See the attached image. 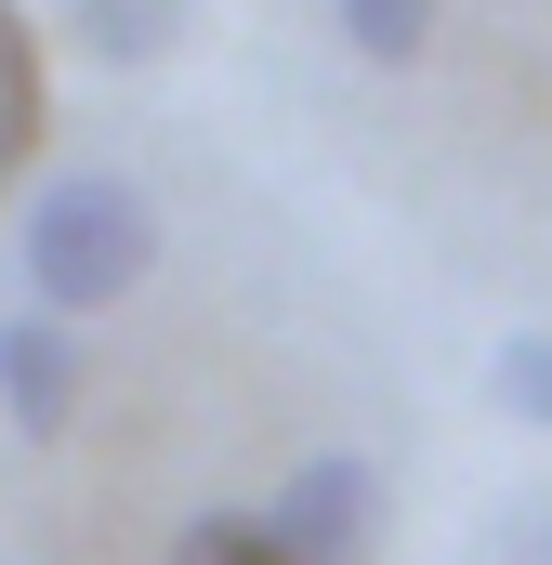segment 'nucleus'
<instances>
[{"label": "nucleus", "instance_id": "9", "mask_svg": "<svg viewBox=\"0 0 552 565\" xmlns=\"http://www.w3.org/2000/svg\"><path fill=\"white\" fill-rule=\"evenodd\" d=\"M527 565H552V513H540V526H527Z\"/></svg>", "mask_w": 552, "mask_h": 565}, {"label": "nucleus", "instance_id": "8", "mask_svg": "<svg viewBox=\"0 0 552 565\" xmlns=\"http://www.w3.org/2000/svg\"><path fill=\"white\" fill-rule=\"evenodd\" d=\"M171 565H276V553H264V526H251V513H198V526L171 540Z\"/></svg>", "mask_w": 552, "mask_h": 565}, {"label": "nucleus", "instance_id": "3", "mask_svg": "<svg viewBox=\"0 0 552 565\" xmlns=\"http://www.w3.org/2000/svg\"><path fill=\"white\" fill-rule=\"evenodd\" d=\"M0 408H13V434L26 447H53V434L79 422V329L66 316H0Z\"/></svg>", "mask_w": 552, "mask_h": 565}, {"label": "nucleus", "instance_id": "2", "mask_svg": "<svg viewBox=\"0 0 552 565\" xmlns=\"http://www.w3.org/2000/svg\"><path fill=\"white\" fill-rule=\"evenodd\" d=\"M251 526H264L276 565H369V540H382V473L355 447H316V460L276 473V500Z\"/></svg>", "mask_w": 552, "mask_h": 565}, {"label": "nucleus", "instance_id": "5", "mask_svg": "<svg viewBox=\"0 0 552 565\" xmlns=\"http://www.w3.org/2000/svg\"><path fill=\"white\" fill-rule=\"evenodd\" d=\"M487 395H500V422L552 434V329H513V342L487 355Z\"/></svg>", "mask_w": 552, "mask_h": 565}, {"label": "nucleus", "instance_id": "1", "mask_svg": "<svg viewBox=\"0 0 552 565\" xmlns=\"http://www.w3.org/2000/svg\"><path fill=\"white\" fill-rule=\"evenodd\" d=\"M145 264H158L145 184H119V171H53L26 198V289H40V316H93V302L145 289Z\"/></svg>", "mask_w": 552, "mask_h": 565}, {"label": "nucleus", "instance_id": "10", "mask_svg": "<svg viewBox=\"0 0 552 565\" xmlns=\"http://www.w3.org/2000/svg\"><path fill=\"white\" fill-rule=\"evenodd\" d=\"M0 171H13V158H0Z\"/></svg>", "mask_w": 552, "mask_h": 565}, {"label": "nucleus", "instance_id": "6", "mask_svg": "<svg viewBox=\"0 0 552 565\" xmlns=\"http://www.w3.org/2000/svg\"><path fill=\"white\" fill-rule=\"evenodd\" d=\"M26 145H40V40L0 0V158H26Z\"/></svg>", "mask_w": 552, "mask_h": 565}, {"label": "nucleus", "instance_id": "4", "mask_svg": "<svg viewBox=\"0 0 552 565\" xmlns=\"http://www.w3.org/2000/svg\"><path fill=\"white\" fill-rule=\"evenodd\" d=\"M184 40V0H66V53L93 66H158Z\"/></svg>", "mask_w": 552, "mask_h": 565}, {"label": "nucleus", "instance_id": "7", "mask_svg": "<svg viewBox=\"0 0 552 565\" xmlns=\"http://www.w3.org/2000/svg\"><path fill=\"white\" fill-rule=\"evenodd\" d=\"M329 13H342V40L369 66H408L421 40H434V0H329Z\"/></svg>", "mask_w": 552, "mask_h": 565}]
</instances>
